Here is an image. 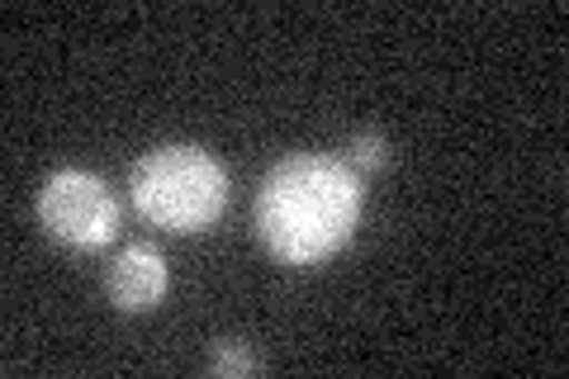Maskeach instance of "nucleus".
<instances>
[{"label": "nucleus", "instance_id": "nucleus-2", "mask_svg": "<svg viewBox=\"0 0 569 379\" xmlns=\"http://www.w3.org/2000/svg\"><path fill=\"white\" fill-rule=\"evenodd\" d=\"M129 190L142 219L171 232H200L228 209V176L204 148H152L129 171Z\"/></svg>", "mask_w": 569, "mask_h": 379}, {"label": "nucleus", "instance_id": "nucleus-5", "mask_svg": "<svg viewBox=\"0 0 569 379\" xmlns=\"http://www.w3.org/2000/svg\"><path fill=\"white\" fill-rule=\"evenodd\" d=\"M209 370L213 375H252V370H261V360L252 356L247 341L223 337V341H213V351H209Z\"/></svg>", "mask_w": 569, "mask_h": 379}, {"label": "nucleus", "instance_id": "nucleus-3", "mask_svg": "<svg viewBox=\"0 0 569 379\" xmlns=\"http://www.w3.org/2000/svg\"><path fill=\"white\" fill-rule=\"evenodd\" d=\"M39 219L58 242L67 247H100L119 228V200L100 176L67 167L52 171L39 190Z\"/></svg>", "mask_w": 569, "mask_h": 379}, {"label": "nucleus", "instance_id": "nucleus-1", "mask_svg": "<svg viewBox=\"0 0 569 379\" xmlns=\"http://www.w3.org/2000/svg\"><path fill=\"white\" fill-rule=\"evenodd\" d=\"M361 176L332 157H284L257 190V232L290 266H313L361 223Z\"/></svg>", "mask_w": 569, "mask_h": 379}, {"label": "nucleus", "instance_id": "nucleus-6", "mask_svg": "<svg viewBox=\"0 0 569 379\" xmlns=\"http://www.w3.org/2000/svg\"><path fill=\"white\" fill-rule=\"evenodd\" d=\"M347 152H351V171H356V176H370V171H385V167H389V142H385L376 129L351 133V138H347Z\"/></svg>", "mask_w": 569, "mask_h": 379}, {"label": "nucleus", "instance_id": "nucleus-4", "mask_svg": "<svg viewBox=\"0 0 569 379\" xmlns=\"http://www.w3.org/2000/svg\"><path fill=\"white\" fill-rule=\"evenodd\" d=\"M171 285V266L152 242H129L104 270V295L119 313H148L162 303Z\"/></svg>", "mask_w": 569, "mask_h": 379}]
</instances>
